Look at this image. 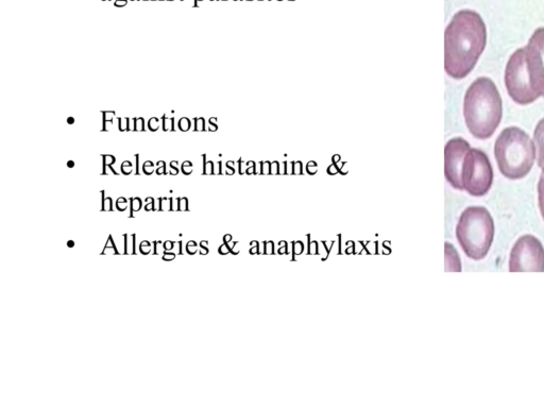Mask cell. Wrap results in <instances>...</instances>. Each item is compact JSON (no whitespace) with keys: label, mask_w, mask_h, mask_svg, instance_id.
I'll list each match as a JSON object with an SVG mask.
<instances>
[{"label":"cell","mask_w":544,"mask_h":408,"mask_svg":"<svg viewBox=\"0 0 544 408\" xmlns=\"http://www.w3.org/2000/svg\"><path fill=\"white\" fill-rule=\"evenodd\" d=\"M159 168L157 170V174L158 175H165L166 172H165V163L164 162H159Z\"/></svg>","instance_id":"obj_35"},{"label":"cell","mask_w":544,"mask_h":408,"mask_svg":"<svg viewBox=\"0 0 544 408\" xmlns=\"http://www.w3.org/2000/svg\"><path fill=\"white\" fill-rule=\"evenodd\" d=\"M125 237V254H128V235H124Z\"/></svg>","instance_id":"obj_39"},{"label":"cell","mask_w":544,"mask_h":408,"mask_svg":"<svg viewBox=\"0 0 544 408\" xmlns=\"http://www.w3.org/2000/svg\"><path fill=\"white\" fill-rule=\"evenodd\" d=\"M470 144L462 138L450 140L445 148V175L455 190L464 191L463 166Z\"/></svg>","instance_id":"obj_9"},{"label":"cell","mask_w":544,"mask_h":408,"mask_svg":"<svg viewBox=\"0 0 544 408\" xmlns=\"http://www.w3.org/2000/svg\"><path fill=\"white\" fill-rule=\"evenodd\" d=\"M140 251L144 255H148L151 252V244L147 241H143L140 245Z\"/></svg>","instance_id":"obj_20"},{"label":"cell","mask_w":544,"mask_h":408,"mask_svg":"<svg viewBox=\"0 0 544 408\" xmlns=\"http://www.w3.org/2000/svg\"><path fill=\"white\" fill-rule=\"evenodd\" d=\"M198 2H202V0H198Z\"/></svg>","instance_id":"obj_43"},{"label":"cell","mask_w":544,"mask_h":408,"mask_svg":"<svg viewBox=\"0 0 544 408\" xmlns=\"http://www.w3.org/2000/svg\"><path fill=\"white\" fill-rule=\"evenodd\" d=\"M456 237L468 258L481 261L486 258L495 238V221L487 209L470 207L458 220Z\"/></svg>","instance_id":"obj_4"},{"label":"cell","mask_w":544,"mask_h":408,"mask_svg":"<svg viewBox=\"0 0 544 408\" xmlns=\"http://www.w3.org/2000/svg\"><path fill=\"white\" fill-rule=\"evenodd\" d=\"M193 172V164L189 161H186L182 165V173L186 176L191 175Z\"/></svg>","instance_id":"obj_19"},{"label":"cell","mask_w":544,"mask_h":408,"mask_svg":"<svg viewBox=\"0 0 544 408\" xmlns=\"http://www.w3.org/2000/svg\"><path fill=\"white\" fill-rule=\"evenodd\" d=\"M464 115L468 130L479 140H488L497 131L503 116L502 98L495 82L476 79L467 90Z\"/></svg>","instance_id":"obj_2"},{"label":"cell","mask_w":544,"mask_h":408,"mask_svg":"<svg viewBox=\"0 0 544 408\" xmlns=\"http://www.w3.org/2000/svg\"><path fill=\"white\" fill-rule=\"evenodd\" d=\"M534 143L536 146L538 165L544 168V118L538 123L534 132Z\"/></svg>","instance_id":"obj_10"},{"label":"cell","mask_w":544,"mask_h":408,"mask_svg":"<svg viewBox=\"0 0 544 408\" xmlns=\"http://www.w3.org/2000/svg\"><path fill=\"white\" fill-rule=\"evenodd\" d=\"M204 129V119L198 118L195 121V130L196 131H202Z\"/></svg>","instance_id":"obj_33"},{"label":"cell","mask_w":544,"mask_h":408,"mask_svg":"<svg viewBox=\"0 0 544 408\" xmlns=\"http://www.w3.org/2000/svg\"><path fill=\"white\" fill-rule=\"evenodd\" d=\"M219 253H221V254H226V253H228L227 247H226V246H221V247L219 248Z\"/></svg>","instance_id":"obj_38"},{"label":"cell","mask_w":544,"mask_h":408,"mask_svg":"<svg viewBox=\"0 0 544 408\" xmlns=\"http://www.w3.org/2000/svg\"><path fill=\"white\" fill-rule=\"evenodd\" d=\"M128 4V0H116V7H125Z\"/></svg>","instance_id":"obj_37"},{"label":"cell","mask_w":544,"mask_h":408,"mask_svg":"<svg viewBox=\"0 0 544 408\" xmlns=\"http://www.w3.org/2000/svg\"><path fill=\"white\" fill-rule=\"evenodd\" d=\"M67 247H68V248H73V247H75V242H73V241H68V242H67Z\"/></svg>","instance_id":"obj_41"},{"label":"cell","mask_w":544,"mask_h":408,"mask_svg":"<svg viewBox=\"0 0 544 408\" xmlns=\"http://www.w3.org/2000/svg\"><path fill=\"white\" fill-rule=\"evenodd\" d=\"M213 168H214V165H213L212 162H208V163L204 164V174L212 175L213 174Z\"/></svg>","instance_id":"obj_28"},{"label":"cell","mask_w":544,"mask_h":408,"mask_svg":"<svg viewBox=\"0 0 544 408\" xmlns=\"http://www.w3.org/2000/svg\"><path fill=\"white\" fill-rule=\"evenodd\" d=\"M131 215L133 217L134 212H139L142 209V200L140 198H131Z\"/></svg>","instance_id":"obj_13"},{"label":"cell","mask_w":544,"mask_h":408,"mask_svg":"<svg viewBox=\"0 0 544 408\" xmlns=\"http://www.w3.org/2000/svg\"><path fill=\"white\" fill-rule=\"evenodd\" d=\"M132 237H133V247H132V248H133V251H132V254L135 255V254H136V249H135V240H136L135 237H136V236H135V234H133Z\"/></svg>","instance_id":"obj_40"},{"label":"cell","mask_w":544,"mask_h":408,"mask_svg":"<svg viewBox=\"0 0 544 408\" xmlns=\"http://www.w3.org/2000/svg\"><path fill=\"white\" fill-rule=\"evenodd\" d=\"M143 170L146 175H151L153 173V170H155V165H153L152 162L148 161L144 164Z\"/></svg>","instance_id":"obj_23"},{"label":"cell","mask_w":544,"mask_h":408,"mask_svg":"<svg viewBox=\"0 0 544 408\" xmlns=\"http://www.w3.org/2000/svg\"><path fill=\"white\" fill-rule=\"evenodd\" d=\"M505 85L508 95L518 105H530L540 98L533 88L529 71H527L524 48L516 50L509 58L505 70Z\"/></svg>","instance_id":"obj_5"},{"label":"cell","mask_w":544,"mask_h":408,"mask_svg":"<svg viewBox=\"0 0 544 408\" xmlns=\"http://www.w3.org/2000/svg\"><path fill=\"white\" fill-rule=\"evenodd\" d=\"M143 130H144V119L143 118L136 119L134 131H143Z\"/></svg>","instance_id":"obj_27"},{"label":"cell","mask_w":544,"mask_h":408,"mask_svg":"<svg viewBox=\"0 0 544 408\" xmlns=\"http://www.w3.org/2000/svg\"><path fill=\"white\" fill-rule=\"evenodd\" d=\"M146 201L148 202L145 206V210L147 212L155 211V199L153 198H147Z\"/></svg>","instance_id":"obj_24"},{"label":"cell","mask_w":544,"mask_h":408,"mask_svg":"<svg viewBox=\"0 0 544 408\" xmlns=\"http://www.w3.org/2000/svg\"><path fill=\"white\" fill-rule=\"evenodd\" d=\"M112 210H113V208H112V199H111V197H108L106 199H102V211L111 212Z\"/></svg>","instance_id":"obj_17"},{"label":"cell","mask_w":544,"mask_h":408,"mask_svg":"<svg viewBox=\"0 0 544 408\" xmlns=\"http://www.w3.org/2000/svg\"><path fill=\"white\" fill-rule=\"evenodd\" d=\"M538 201L540 213L544 220V168H542V173L538 183Z\"/></svg>","instance_id":"obj_11"},{"label":"cell","mask_w":544,"mask_h":408,"mask_svg":"<svg viewBox=\"0 0 544 408\" xmlns=\"http://www.w3.org/2000/svg\"><path fill=\"white\" fill-rule=\"evenodd\" d=\"M177 161L170 163V175L176 176L179 174V169L177 168Z\"/></svg>","instance_id":"obj_30"},{"label":"cell","mask_w":544,"mask_h":408,"mask_svg":"<svg viewBox=\"0 0 544 408\" xmlns=\"http://www.w3.org/2000/svg\"><path fill=\"white\" fill-rule=\"evenodd\" d=\"M524 49L533 88L540 97H544V28L533 33Z\"/></svg>","instance_id":"obj_8"},{"label":"cell","mask_w":544,"mask_h":408,"mask_svg":"<svg viewBox=\"0 0 544 408\" xmlns=\"http://www.w3.org/2000/svg\"><path fill=\"white\" fill-rule=\"evenodd\" d=\"M486 25L479 13L457 12L445 32V70L453 79L466 78L484 53Z\"/></svg>","instance_id":"obj_1"},{"label":"cell","mask_w":544,"mask_h":408,"mask_svg":"<svg viewBox=\"0 0 544 408\" xmlns=\"http://www.w3.org/2000/svg\"><path fill=\"white\" fill-rule=\"evenodd\" d=\"M129 119L128 118H122L119 119L118 127L121 131H126L129 129Z\"/></svg>","instance_id":"obj_21"},{"label":"cell","mask_w":544,"mask_h":408,"mask_svg":"<svg viewBox=\"0 0 544 408\" xmlns=\"http://www.w3.org/2000/svg\"><path fill=\"white\" fill-rule=\"evenodd\" d=\"M174 119H169L167 117H164V130L167 131L170 128H173Z\"/></svg>","instance_id":"obj_31"},{"label":"cell","mask_w":544,"mask_h":408,"mask_svg":"<svg viewBox=\"0 0 544 408\" xmlns=\"http://www.w3.org/2000/svg\"><path fill=\"white\" fill-rule=\"evenodd\" d=\"M185 249L187 253H189L190 255H194L198 251V244L195 241H190L186 244Z\"/></svg>","instance_id":"obj_15"},{"label":"cell","mask_w":544,"mask_h":408,"mask_svg":"<svg viewBox=\"0 0 544 408\" xmlns=\"http://www.w3.org/2000/svg\"><path fill=\"white\" fill-rule=\"evenodd\" d=\"M104 115H105V123H107V122H112V119H113L115 113L114 112H105Z\"/></svg>","instance_id":"obj_36"},{"label":"cell","mask_w":544,"mask_h":408,"mask_svg":"<svg viewBox=\"0 0 544 408\" xmlns=\"http://www.w3.org/2000/svg\"><path fill=\"white\" fill-rule=\"evenodd\" d=\"M178 211L186 212L189 211V200L186 197L179 199V208Z\"/></svg>","instance_id":"obj_18"},{"label":"cell","mask_w":544,"mask_h":408,"mask_svg":"<svg viewBox=\"0 0 544 408\" xmlns=\"http://www.w3.org/2000/svg\"><path fill=\"white\" fill-rule=\"evenodd\" d=\"M68 166L73 167V166H74V163H73V162H70V163H68Z\"/></svg>","instance_id":"obj_42"},{"label":"cell","mask_w":544,"mask_h":408,"mask_svg":"<svg viewBox=\"0 0 544 408\" xmlns=\"http://www.w3.org/2000/svg\"><path fill=\"white\" fill-rule=\"evenodd\" d=\"M104 160H105V162H104V170H105V172H106L107 166H110V167H111V165H113V164L115 163V159H114V157H112V156H104ZM105 172H104V173H105Z\"/></svg>","instance_id":"obj_29"},{"label":"cell","mask_w":544,"mask_h":408,"mask_svg":"<svg viewBox=\"0 0 544 408\" xmlns=\"http://www.w3.org/2000/svg\"><path fill=\"white\" fill-rule=\"evenodd\" d=\"M208 245L209 243L207 241L206 242L203 241L200 243L201 255H207L209 253Z\"/></svg>","instance_id":"obj_32"},{"label":"cell","mask_w":544,"mask_h":408,"mask_svg":"<svg viewBox=\"0 0 544 408\" xmlns=\"http://www.w3.org/2000/svg\"><path fill=\"white\" fill-rule=\"evenodd\" d=\"M116 208H117L118 211H121V212L126 211L127 208H128V201L126 200V198L121 197V198L117 199Z\"/></svg>","instance_id":"obj_14"},{"label":"cell","mask_w":544,"mask_h":408,"mask_svg":"<svg viewBox=\"0 0 544 408\" xmlns=\"http://www.w3.org/2000/svg\"><path fill=\"white\" fill-rule=\"evenodd\" d=\"M495 157L504 177L520 180L530 174L535 164L536 146L522 129L509 127L498 136Z\"/></svg>","instance_id":"obj_3"},{"label":"cell","mask_w":544,"mask_h":408,"mask_svg":"<svg viewBox=\"0 0 544 408\" xmlns=\"http://www.w3.org/2000/svg\"><path fill=\"white\" fill-rule=\"evenodd\" d=\"M176 259V253L174 252H170V251H165L163 253V260L164 261H174Z\"/></svg>","instance_id":"obj_26"},{"label":"cell","mask_w":544,"mask_h":408,"mask_svg":"<svg viewBox=\"0 0 544 408\" xmlns=\"http://www.w3.org/2000/svg\"><path fill=\"white\" fill-rule=\"evenodd\" d=\"M175 243L174 242H170V241H166L164 244H163V248L165 251H170V250H173L175 247Z\"/></svg>","instance_id":"obj_34"},{"label":"cell","mask_w":544,"mask_h":408,"mask_svg":"<svg viewBox=\"0 0 544 408\" xmlns=\"http://www.w3.org/2000/svg\"><path fill=\"white\" fill-rule=\"evenodd\" d=\"M122 173L124 175H130L132 173V164L130 162H124L122 165Z\"/></svg>","instance_id":"obj_25"},{"label":"cell","mask_w":544,"mask_h":408,"mask_svg":"<svg viewBox=\"0 0 544 408\" xmlns=\"http://www.w3.org/2000/svg\"><path fill=\"white\" fill-rule=\"evenodd\" d=\"M179 128L182 131H189L191 128L190 119H187L185 117L181 118L179 122Z\"/></svg>","instance_id":"obj_16"},{"label":"cell","mask_w":544,"mask_h":408,"mask_svg":"<svg viewBox=\"0 0 544 408\" xmlns=\"http://www.w3.org/2000/svg\"><path fill=\"white\" fill-rule=\"evenodd\" d=\"M106 254H116V255L119 254V252H118V250H117V248L115 246L112 235L109 236L106 247H105L104 251L101 252V255H106Z\"/></svg>","instance_id":"obj_12"},{"label":"cell","mask_w":544,"mask_h":408,"mask_svg":"<svg viewBox=\"0 0 544 408\" xmlns=\"http://www.w3.org/2000/svg\"><path fill=\"white\" fill-rule=\"evenodd\" d=\"M464 191L473 197H483L491 189L493 170L486 153L471 148L467 153L463 166Z\"/></svg>","instance_id":"obj_6"},{"label":"cell","mask_w":544,"mask_h":408,"mask_svg":"<svg viewBox=\"0 0 544 408\" xmlns=\"http://www.w3.org/2000/svg\"><path fill=\"white\" fill-rule=\"evenodd\" d=\"M159 119L156 117H153L149 121V128L151 131H157L159 129Z\"/></svg>","instance_id":"obj_22"},{"label":"cell","mask_w":544,"mask_h":408,"mask_svg":"<svg viewBox=\"0 0 544 408\" xmlns=\"http://www.w3.org/2000/svg\"><path fill=\"white\" fill-rule=\"evenodd\" d=\"M510 272H543L544 248L537 237L523 235L510 252Z\"/></svg>","instance_id":"obj_7"}]
</instances>
